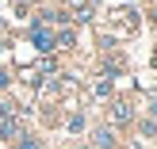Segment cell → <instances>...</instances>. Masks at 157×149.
<instances>
[{"instance_id": "cell-2", "label": "cell", "mask_w": 157, "mask_h": 149, "mask_svg": "<svg viewBox=\"0 0 157 149\" xmlns=\"http://www.w3.org/2000/svg\"><path fill=\"white\" fill-rule=\"evenodd\" d=\"M31 38H35L38 50H54V35H50L46 27H35V35H31Z\"/></svg>"}, {"instance_id": "cell-8", "label": "cell", "mask_w": 157, "mask_h": 149, "mask_svg": "<svg viewBox=\"0 0 157 149\" xmlns=\"http://www.w3.org/2000/svg\"><path fill=\"white\" fill-rule=\"evenodd\" d=\"M153 65H157V54H153Z\"/></svg>"}, {"instance_id": "cell-3", "label": "cell", "mask_w": 157, "mask_h": 149, "mask_svg": "<svg viewBox=\"0 0 157 149\" xmlns=\"http://www.w3.org/2000/svg\"><path fill=\"white\" fill-rule=\"evenodd\" d=\"M96 145H100V149H115V130L100 126V130H96Z\"/></svg>"}, {"instance_id": "cell-5", "label": "cell", "mask_w": 157, "mask_h": 149, "mask_svg": "<svg viewBox=\"0 0 157 149\" xmlns=\"http://www.w3.org/2000/svg\"><path fill=\"white\" fill-rule=\"evenodd\" d=\"M142 134H150V138L157 134V122H153V119H146V122H142Z\"/></svg>"}, {"instance_id": "cell-7", "label": "cell", "mask_w": 157, "mask_h": 149, "mask_svg": "<svg viewBox=\"0 0 157 149\" xmlns=\"http://www.w3.org/2000/svg\"><path fill=\"white\" fill-rule=\"evenodd\" d=\"M150 111H153V115H157V96H153V99H150Z\"/></svg>"}, {"instance_id": "cell-4", "label": "cell", "mask_w": 157, "mask_h": 149, "mask_svg": "<svg viewBox=\"0 0 157 149\" xmlns=\"http://www.w3.org/2000/svg\"><path fill=\"white\" fill-rule=\"evenodd\" d=\"M111 119H115V122H130V107H127V103H115V107H111Z\"/></svg>"}, {"instance_id": "cell-6", "label": "cell", "mask_w": 157, "mask_h": 149, "mask_svg": "<svg viewBox=\"0 0 157 149\" xmlns=\"http://www.w3.org/2000/svg\"><path fill=\"white\" fill-rule=\"evenodd\" d=\"M19 149H42V145H38L35 138H23V142H19Z\"/></svg>"}, {"instance_id": "cell-1", "label": "cell", "mask_w": 157, "mask_h": 149, "mask_svg": "<svg viewBox=\"0 0 157 149\" xmlns=\"http://www.w3.org/2000/svg\"><path fill=\"white\" fill-rule=\"evenodd\" d=\"M0 134L4 138H15V119H12V107H0Z\"/></svg>"}]
</instances>
